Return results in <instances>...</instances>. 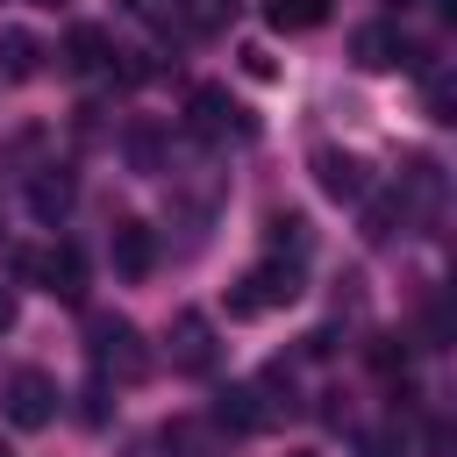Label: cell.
<instances>
[{
  "label": "cell",
  "instance_id": "6da1fadb",
  "mask_svg": "<svg viewBox=\"0 0 457 457\" xmlns=\"http://www.w3.org/2000/svg\"><path fill=\"white\" fill-rule=\"evenodd\" d=\"M300 257H264L257 271H243V286H228V314L250 321V314H271V307H293L300 300Z\"/></svg>",
  "mask_w": 457,
  "mask_h": 457
},
{
  "label": "cell",
  "instance_id": "7a4b0ae2",
  "mask_svg": "<svg viewBox=\"0 0 457 457\" xmlns=\"http://www.w3.org/2000/svg\"><path fill=\"white\" fill-rule=\"evenodd\" d=\"M86 336H93L86 350H93V371H100V378L114 371L121 386H136V378L150 371V350H143V336H136L121 314H93V321H86Z\"/></svg>",
  "mask_w": 457,
  "mask_h": 457
},
{
  "label": "cell",
  "instance_id": "3957f363",
  "mask_svg": "<svg viewBox=\"0 0 457 457\" xmlns=\"http://www.w3.org/2000/svg\"><path fill=\"white\" fill-rule=\"evenodd\" d=\"M21 271H29V278H36L43 293L71 300V307L86 300V257H79L71 243H57V250H29V257H21Z\"/></svg>",
  "mask_w": 457,
  "mask_h": 457
},
{
  "label": "cell",
  "instance_id": "277c9868",
  "mask_svg": "<svg viewBox=\"0 0 457 457\" xmlns=\"http://www.w3.org/2000/svg\"><path fill=\"white\" fill-rule=\"evenodd\" d=\"M7 421L14 428H50L57 421V378L50 371H14L7 378Z\"/></svg>",
  "mask_w": 457,
  "mask_h": 457
},
{
  "label": "cell",
  "instance_id": "5b68a950",
  "mask_svg": "<svg viewBox=\"0 0 457 457\" xmlns=\"http://www.w3.org/2000/svg\"><path fill=\"white\" fill-rule=\"evenodd\" d=\"M350 57H357L364 71H393V64H414V50H407L400 21H364V29L350 36Z\"/></svg>",
  "mask_w": 457,
  "mask_h": 457
},
{
  "label": "cell",
  "instance_id": "8992f818",
  "mask_svg": "<svg viewBox=\"0 0 457 457\" xmlns=\"http://www.w3.org/2000/svg\"><path fill=\"white\" fill-rule=\"evenodd\" d=\"M71 200H79V179H71V164H43V171L29 179V214H36L43 228H57V221L71 214Z\"/></svg>",
  "mask_w": 457,
  "mask_h": 457
},
{
  "label": "cell",
  "instance_id": "52a82bcc",
  "mask_svg": "<svg viewBox=\"0 0 457 457\" xmlns=\"http://www.w3.org/2000/svg\"><path fill=\"white\" fill-rule=\"evenodd\" d=\"M314 179H321V193H328V200H364V193H371L364 157H350V150H336V143H321V150H314Z\"/></svg>",
  "mask_w": 457,
  "mask_h": 457
},
{
  "label": "cell",
  "instance_id": "ba28073f",
  "mask_svg": "<svg viewBox=\"0 0 457 457\" xmlns=\"http://www.w3.org/2000/svg\"><path fill=\"white\" fill-rule=\"evenodd\" d=\"M171 364L179 371H214V321L207 314H179L171 321Z\"/></svg>",
  "mask_w": 457,
  "mask_h": 457
},
{
  "label": "cell",
  "instance_id": "9c48e42d",
  "mask_svg": "<svg viewBox=\"0 0 457 457\" xmlns=\"http://www.w3.org/2000/svg\"><path fill=\"white\" fill-rule=\"evenodd\" d=\"M193 129H200V136H228V129H250V114H243L221 86H200V93H193Z\"/></svg>",
  "mask_w": 457,
  "mask_h": 457
},
{
  "label": "cell",
  "instance_id": "30bf717a",
  "mask_svg": "<svg viewBox=\"0 0 457 457\" xmlns=\"http://www.w3.org/2000/svg\"><path fill=\"white\" fill-rule=\"evenodd\" d=\"M264 21L278 36H300V29H321L328 21V0H264Z\"/></svg>",
  "mask_w": 457,
  "mask_h": 457
},
{
  "label": "cell",
  "instance_id": "8fae6325",
  "mask_svg": "<svg viewBox=\"0 0 457 457\" xmlns=\"http://www.w3.org/2000/svg\"><path fill=\"white\" fill-rule=\"evenodd\" d=\"M114 271H121V278H143V271H150V228H143V221H121V228H114Z\"/></svg>",
  "mask_w": 457,
  "mask_h": 457
},
{
  "label": "cell",
  "instance_id": "7c38bea8",
  "mask_svg": "<svg viewBox=\"0 0 457 457\" xmlns=\"http://www.w3.org/2000/svg\"><path fill=\"white\" fill-rule=\"evenodd\" d=\"M36 64H43V43L29 29H0V71L7 79H36Z\"/></svg>",
  "mask_w": 457,
  "mask_h": 457
},
{
  "label": "cell",
  "instance_id": "4fadbf2b",
  "mask_svg": "<svg viewBox=\"0 0 457 457\" xmlns=\"http://www.w3.org/2000/svg\"><path fill=\"white\" fill-rule=\"evenodd\" d=\"M64 57H71V71H100V64H107V29L79 21V29L64 36Z\"/></svg>",
  "mask_w": 457,
  "mask_h": 457
},
{
  "label": "cell",
  "instance_id": "5bb4252c",
  "mask_svg": "<svg viewBox=\"0 0 457 457\" xmlns=\"http://www.w3.org/2000/svg\"><path fill=\"white\" fill-rule=\"evenodd\" d=\"M400 221H407V200H400V193H378V200L364 207V243H386Z\"/></svg>",
  "mask_w": 457,
  "mask_h": 457
},
{
  "label": "cell",
  "instance_id": "9a60e30c",
  "mask_svg": "<svg viewBox=\"0 0 457 457\" xmlns=\"http://www.w3.org/2000/svg\"><path fill=\"white\" fill-rule=\"evenodd\" d=\"M300 257L307 250V214H271V257Z\"/></svg>",
  "mask_w": 457,
  "mask_h": 457
},
{
  "label": "cell",
  "instance_id": "2e32d148",
  "mask_svg": "<svg viewBox=\"0 0 457 457\" xmlns=\"http://www.w3.org/2000/svg\"><path fill=\"white\" fill-rule=\"evenodd\" d=\"M243 71H250V79H278V57H271V50H257V43H250V50H243Z\"/></svg>",
  "mask_w": 457,
  "mask_h": 457
},
{
  "label": "cell",
  "instance_id": "e0dca14e",
  "mask_svg": "<svg viewBox=\"0 0 457 457\" xmlns=\"http://www.w3.org/2000/svg\"><path fill=\"white\" fill-rule=\"evenodd\" d=\"M364 457H407V436H400V428H386V436H371V443H364Z\"/></svg>",
  "mask_w": 457,
  "mask_h": 457
},
{
  "label": "cell",
  "instance_id": "ac0fdd59",
  "mask_svg": "<svg viewBox=\"0 0 457 457\" xmlns=\"http://www.w3.org/2000/svg\"><path fill=\"white\" fill-rule=\"evenodd\" d=\"M129 157H136V164H143V171H150V164H157V143H150V129H136V136H129Z\"/></svg>",
  "mask_w": 457,
  "mask_h": 457
},
{
  "label": "cell",
  "instance_id": "d6986e66",
  "mask_svg": "<svg viewBox=\"0 0 457 457\" xmlns=\"http://www.w3.org/2000/svg\"><path fill=\"white\" fill-rule=\"evenodd\" d=\"M86 421H107V386H86Z\"/></svg>",
  "mask_w": 457,
  "mask_h": 457
},
{
  "label": "cell",
  "instance_id": "ffe728a7",
  "mask_svg": "<svg viewBox=\"0 0 457 457\" xmlns=\"http://www.w3.org/2000/svg\"><path fill=\"white\" fill-rule=\"evenodd\" d=\"M7 328H14V293L0 286V336H7Z\"/></svg>",
  "mask_w": 457,
  "mask_h": 457
},
{
  "label": "cell",
  "instance_id": "44dd1931",
  "mask_svg": "<svg viewBox=\"0 0 457 457\" xmlns=\"http://www.w3.org/2000/svg\"><path fill=\"white\" fill-rule=\"evenodd\" d=\"M121 7H150V0H121Z\"/></svg>",
  "mask_w": 457,
  "mask_h": 457
},
{
  "label": "cell",
  "instance_id": "7402d4cb",
  "mask_svg": "<svg viewBox=\"0 0 457 457\" xmlns=\"http://www.w3.org/2000/svg\"><path fill=\"white\" fill-rule=\"evenodd\" d=\"M293 457H314V450H293Z\"/></svg>",
  "mask_w": 457,
  "mask_h": 457
},
{
  "label": "cell",
  "instance_id": "603a6c76",
  "mask_svg": "<svg viewBox=\"0 0 457 457\" xmlns=\"http://www.w3.org/2000/svg\"><path fill=\"white\" fill-rule=\"evenodd\" d=\"M50 7H57V0H50Z\"/></svg>",
  "mask_w": 457,
  "mask_h": 457
},
{
  "label": "cell",
  "instance_id": "cb8c5ba5",
  "mask_svg": "<svg viewBox=\"0 0 457 457\" xmlns=\"http://www.w3.org/2000/svg\"><path fill=\"white\" fill-rule=\"evenodd\" d=\"M0 457H7V450H0Z\"/></svg>",
  "mask_w": 457,
  "mask_h": 457
}]
</instances>
